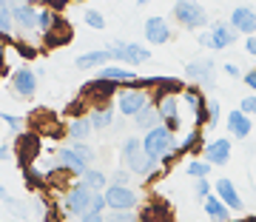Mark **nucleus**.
Instances as JSON below:
<instances>
[{"label": "nucleus", "mask_w": 256, "mask_h": 222, "mask_svg": "<svg viewBox=\"0 0 256 222\" xmlns=\"http://www.w3.org/2000/svg\"><path fill=\"white\" fill-rule=\"evenodd\" d=\"M180 146L182 142H176L174 131L168 128V126H160V128L148 131L146 137H142V148H146V154L156 162H168L171 157L180 154Z\"/></svg>", "instance_id": "obj_1"}, {"label": "nucleus", "mask_w": 256, "mask_h": 222, "mask_svg": "<svg viewBox=\"0 0 256 222\" xmlns=\"http://www.w3.org/2000/svg\"><path fill=\"white\" fill-rule=\"evenodd\" d=\"M120 157H122V162L128 166V171L137 174L140 180L151 176L156 168H160V162L146 154V148H142V140L140 137H128L126 142H122V148H120Z\"/></svg>", "instance_id": "obj_2"}, {"label": "nucleus", "mask_w": 256, "mask_h": 222, "mask_svg": "<svg viewBox=\"0 0 256 222\" xmlns=\"http://www.w3.org/2000/svg\"><path fill=\"white\" fill-rule=\"evenodd\" d=\"M97 191H92L86 182H74L63 196V214L66 220H80L86 214L92 211V200Z\"/></svg>", "instance_id": "obj_3"}, {"label": "nucleus", "mask_w": 256, "mask_h": 222, "mask_svg": "<svg viewBox=\"0 0 256 222\" xmlns=\"http://www.w3.org/2000/svg\"><path fill=\"white\" fill-rule=\"evenodd\" d=\"M148 106H151V92L148 88H122V92L117 94V108L120 114H126V117H137L140 111H146Z\"/></svg>", "instance_id": "obj_4"}, {"label": "nucleus", "mask_w": 256, "mask_h": 222, "mask_svg": "<svg viewBox=\"0 0 256 222\" xmlns=\"http://www.w3.org/2000/svg\"><path fill=\"white\" fill-rule=\"evenodd\" d=\"M174 18L182 28H202L208 26V14L196 0H176L174 3Z\"/></svg>", "instance_id": "obj_5"}, {"label": "nucleus", "mask_w": 256, "mask_h": 222, "mask_svg": "<svg viewBox=\"0 0 256 222\" xmlns=\"http://www.w3.org/2000/svg\"><path fill=\"white\" fill-rule=\"evenodd\" d=\"M106 200H108L111 211H134L140 202L137 191L131 185H108L106 188Z\"/></svg>", "instance_id": "obj_6"}, {"label": "nucleus", "mask_w": 256, "mask_h": 222, "mask_svg": "<svg viewBox=\"0 0 256 222\" xmlns=\"http://www.w3.org/2000/svg\"><path fill=\"white\" fill-rule=\"evenodd\" d=\"M117 94H120V92H117V83H108V80H97V77H94L92 83L82 86L80 100H88V97H92L94 108H97V106H108L111 97L117 100Z\"/></svg>", "instance_id": "obj_7"}, {"label": "nucleus", "mask_w": 256, "mask_h": 222, "mask_svg": "<svg viewBox=\"0 0 256 222\" xmlns=\"http://www.w3.org/2000/svg\"><path fill=\"white\" fill-rule=\"evenodd\" d=\"M236 34L239 32H234L230 23H214L210 32H202L200 34V43L202 46H210V48H228L236 43Z\"/></svg>", "instance_id": "obj_8"}, {"label": "nucleus", "mask_w": 256, "mask_h": 222, "mask_svg": "<svg viewBox=\"0 0 256 222\" xmlns=\"http://www.w3.org/2000/svg\"><path fill=\"white\" fill-rule=\"evenodd\" d=\"M108 52L114 60H120V63H126V66H140L151 57V52L142 48L140 43H111Z\"/></svg>", "instance_id": "obj_9"}, {"label": "nucleus", "mask_w": 256, "mask_h": 222, "mask_svg": "<svg viewBox=\"0 0 256 222\" xmlns=\"http://www.w3.org/2000/svg\"><path fill=\"white\" fill-rule=\"evenodd\" d=\"M54 162H57L60 171H68V174H74V176H82L86 171H88V166H92V162H86V160H82L72 146L60 148V151L54 154Z\"/></svg>", "instance_id": "obj_10"}, {"label": "nucleus", "mask_w": 256, "mask_h": 222, "mask_svg": "<svg viewBox=\"0 0 256 222\" xmlns=\"http://www.w3.org/2000/svg\"><path fill=\"white\" fill-rule=\"evenodd\" d=\"M14 26L20 32H40V9H34V3H18L14 6Z\"/></svg>", "instance_id": "obj_11"}, {"label": "nucleus", "mask_w": 256, "mask_h": 222, "mask_svg": "<svg viewBox=\"0 0 256 222\" xmlns=\"http://www.w3.org/2000/svg\"><path fill=\"white\" fill-rule=\"evenodd\" d=\"M185 77L202 83V88H214V60L210 57H200L194 63L185 66Z\"/></svg>", "instance_id": "obj_12"}, {"label": "nucleus", "mask_w": 256, "mask_h": 222, "mask_svg": "<svg viewBox=\"0 0 256 222\" xmlns=\"http://www.w3.org/2000/svg\"><path fill=\"white\" fill-rule=\"evenodd\" d=\"M230 28L234 32H242V34L254 37L256 34V12L250 6H236V9L230 12Z\"/></svg>", "instance_id": "obj_13"}, {"label": "nucleus", "mask_w": 256, "mask_h": 222, "mask_svg": "<svg viewBox=\"0 0 256 222\" xmlns=\"http://www.w3.org/2000/svg\"><path fill=\"white\" fill-rule=\"evenodd\" d=\"M142 32H146V40L151 46H162V43L171 40V26H168V20L160 18V14H156V18H148Z\"/></svg>", "instance_id": "obj_14"}, {"label": "nucleus", "mask_w": 256, "mask_h": 222, "mask_svg": "<svg viewBox=\"0 0 256 222\" xmlns=\"http://www.w3.org/2000/svg\"><path fill=\"white\" fill-rule=\"evenodd\" d=\"M12 92L18 97H34L37 92V74L32 68H18L12 77Z\"/></svg>", "instance_id": "obj_15"}, {"label": "nucleus", "mask_w": 256, "mask_h": 222, "mask_svg": "<svg viewBox=\"0 0 256 222\" xmlns=\"http://www.w3.org/2000/svg\"><path fill=\"white\" fill-rule=\"evenodd\" d=\"M156 108H160V117H162V122H165L171 131H176L180 126H182V122H180V100H176V94L156 100Z\"/></svg>", "instance_id": "obj_16"}, {"label": "nucleus", "mask_w": 256, "mask_h": 222, "mask_svg": "<svg viewBox=\"0 0 256 222\" xmlns=\"http://www.w3.org/2000/svg\"><path fill=\"white\" fill-rule=\"evenodd\" d=\"M254 128V122H250V114H245L242 108H234L228 114V134L234 140H245Z\"/></svg>", "instance_id": "obj_17"}, {"label": "nucleus", "mask_w": 256, "mask_h": 222, "mask_svg": "<svg viewBox=\"0 0 256 222\" xmlns=\"http://www.w3.org/2000/svg\"><path fill=\"white\" fill-rule=\"evenodd\" d=\"M228 160H230V140L228 137H220V140H214V142L205 146V162H210V166H225Z\"/></svg>", "instance_id": "obj_18"}, {"label": "nucleus", "mask_w": 256, "mask_h": 222, "mask_svg": "<svg viewBox=\"0 0 256 222\" xmlns=\"http://www.w3.org/2000/svg\"><path fill=\"white\" fill-rule=\"evenodd\" d=\"M108 60H114L111 57V52L108 48H100V52H86V54H80V57H74V66L80 68V72H88V68H106V63Z\"/></svg>", "instance_id": "obj_19"}, {"label": "nucleus", "mask_w": 256, "mask_h": 222, "mask_svg": "<svg viewBox=\"0 0 256 222\" xmlns=\"http://www.w3.org/2000/svg\"><path fill=\"white\" fill-rule=\"evenodd\" d=\"M97 80H108V83H137V74L131 72L128 66H106V68H100L97 72Z\"/></svg>", "instance_id": "obj_20"}, {"label": "nucleus", "mask_w": 256, "mask_h": 222, "mask_svg": "<svg viewBox=\"0 0 256 222\" xmlns=\"http://www.w3.org/2000/svg\"><path fill=\"white\" fill-rule=\"evenodd\" d=\"M216 196L228 205L230 211H242V200H239V194H236V185H234V180H228V176L216 180Z\"/></svg>", "instance_id": "obj_21"}, {"label": "nucleus", "mask_w": 256, "mask_h": 222, "mask_svg": "<svg viewBox=\"0 0 256 222\" xmlns=\"http://www.w3.org/2000/svg\"><path fill=\"white\" fill-rule=\"evenodd\" d=\"M134 126H137L140 131H146V134L162 126V117H160V108H156V102H151L146 111H140L137 117H134Z\"/></svg>", "instance_id": "obj_22"}, {"label": "nucleus", "mask_w": 256, "mask_h": 222, "mask_svg": "<svg viewBox=\"0 0 256 222\" xmlns=\"http://www.w3.org/2000/svg\"><path fill=\"white\" fill-rule=\"evenodd\" d=\"M66 131H68L72 142H86V137L94 131V126H92V120H88V117H72V120H68V126H66Z\"/></svg>", "instance_id": "obj_23"}, {"label": "nucleus", "mask_w": 256, "mask_h": 222, "mask_svg": "<svg viewBox=\"0 0 256 222\" xmlns=\"http://www.w3.org/2000/svg\"><path fill=\"white\" fill-rule=\"evenodd\" d=\"M43 40H46V46H63V43H68L72 40V26L66 23L63 18H57V23H54V28L48 32V34H43Z\"/></svg>", "instance_id": "obj_24"}, {"label": "nucleus", "mask_w": 256, "mask_h": 222, "mask_svg": "<svg viewBox=\"0 0 256 222\" xmlns=\"http://www.w3.org/2000/svg\"><path fill=\"white\" fill-rule=\"evenodd\" d=\"M205 214H208L210 220H216V222H230V208L222 202L216 194H210L208 200H205Z\"/></svg>", "instance_id": "obj_25"}, {"label": "nucleus", "mask_w": 256, "mask_h": 222, "mask_svg": "<svg viewBox=\"0 0 256 222\" xmlns=\"http://www.w3.org/2000/svg\"><path fill=\"white\" fill-rule=\"evenodd\" d=\"M88 120H92V126H94L97 131L108 128L111 120H114V108H111V106H97V108L88 111Z\"/></svg>", "instance_id": "obj_26"}, {"label": "nucleus", "mask_w": 256, "mask_h": 222, "mask_svg": "<svg viewBox=\"0 0 256 222\" xmlns=\"http://www.w3.org/2000/svg\"><path fill=\"white\" fill-rule=\"evenodd\" d=\"M80 182H86L92 191H106V188H108V185H106L108 182V176L102 174L100 168H88V171L80 176Z\"/></svg>", "instance_id": "obj_27"}, {"label": "nucleus", "mask_w": 256, "mask_h": 222, "mask_svg": "<svg viewBox=\"0 0 256 222\" xmlns=\"http://www.w3.org/2000/svg\"><path fill=\"white\" fill-rule=\"evenodd\" d=\"M185 171H188V176H194V180H205V176L210 174V162H200V160H194V162L185 166Z\"/></svg>", "instance_id": "obj_28"}, {"label": "nucleus", "mask_w": 256, "mask_h": 222, "mask_svg": "<svg viewBox=\"0 0 256 222\" xmlns=\"http://www.w3.org/2000/svg\"><path fill=\"white\" fill-rule=\"evenodd\" d=\"M57 12H52V9H40V34H48L52 28H54V23H57Z\"/></svg>", "instance_id": "obj_29"}, {"label": "nucleus", "mask_w": 256, "mask_h": 222, "mask_svg": "<svg viewBox=\"0 0 256 222\" xmlns=\"http://www.w3.org/2000/svg\"><path fill=\"white\" fill-rule=\"evenodd\" d=\"M12 28H14V12L0 6V32H3V37H9Z\"/></svg>", "instance_id": "obj_30"}, {"label": "nucleus", "mask_w": 256, "mask_h": 222, "mask_svg": "<svg viewBox=\"0 0 256 222\" xmlns=\"http://www.w3.org/2000/svg\"><path fill=\"white\" fill-rule=\"evenodd\" d=\"M82 18H86V23H88L92 28H97V32L106 28V18H102L97 9H86V12H82Z\"/></svg>", "instance_id": "obj_31"}, {"label": "nucleus", "mask_w": 256, "mask_h": 222, "mask_svg": "<svg viewBox=\"0 0 256 222\" xmlns=\"http://www.w3.org/2000/svg\"><path fill=\"white\" fill-rule=\"evenodd\" d=\"M72 148L80 154L82 160H86V162H94V160H97V151H94L92 146H86V142H72Z\"/></svg>", "instance_id": "obj_32"}, {"label": "nucleus", "mask_w": 256, "mask_h": 222, "mask_svg": "<svg viewBox=\"0 0 256 222\" xmlns=\"http://www.w3.org/2000/svg\"><path fill=\"white\" fill-rule=\"evenodd\" d=\"M200 140H202V137H200V128H194L191 134L182 140V146H180V154H182V151H196V148H200V146H196Z\"/></svg>", "instance_id": "obj_33"}, {"label": "nucleus", "mask_w": 256, "mask_h": 222, "mask_svg": "<svg viewBox=\"0 0 256 222\" xmlns=\"http://www.w3.org/2000/svg\"><path fill=\"white\" fill-rule=\"evenodd\" d=\"M108 222H140V216L134 211H111Z\"/></svg>", "instance_id": "obj_34"}, {"label": "nucleus", "mask_w": 256, "mask_h": 222, "mask_svg": "<svg viewBox=\"0 0 256 222\" xmlns=\"http://www.w3.org/2000/svg\"><path fill=\"white\" fill-rule=\"evenodd\" d=\"M220 114H222L220 100H208V126H210V128H214V126L220 122Z\"/></svg>", "instance_id": "obj_35"}, {"label": "nucleus", "mask_w": 256, "mask_h": 222, "mask_svg": "<svg viewBox=\"0 0 256 222\" xmlns=\"http://www.w3.org/2000/svg\"><path fill=\"white\" fill-rule=\"evenodd\" d=\"M106 208H108V200H106V191H97V194H94V200H92V211H94V214H102Z\"/></svg>", "instance_id": "obj_36"}, {"label": "nucleus", "mask_w": 256, "mask_h": 222, "mask_svg": "<svg viewBox=\"0 0 256 222\" xmlns=\"http://www.w3.org/2000/svg\"><path fill=\"white\" fill-rule=\"evenodd\" d=\"M128 182H131V171H126V168H117L111 174V185H128Z\"/></svg>", "instance_id": "obj_37"}, {"label": "nucleus", "mask_w": 256, "mask_h": 222, "mask_svg": "<svg viewBox=\"0 0 256 222\" xmlns=\"http://www.w3.org/2000/svg\"><path fill=\"white\" fill-rule=\"evenodd\" d=\"M194 191H196V196L205 202V200L210 196V182H208V180H196V188H194Z\"/></svg>", "instance_id": "obj_38"}, {"label": "nucleus", "mask_w": 256, "mask_h": 222, "mask_svg": "<svg viewBox=\"0 0 256 222\" xmlns=\"http://www.w3.org/2000/svg\"><path fill=\"white\" fill-rule=\"evenodd\" d=\"M14 48L20 52V57H28V60L37 54V48L32 46V43H23V40H18V43H14Z\"/></svg>", "instance_id": "obj_39"}, {"label": "nucleus", "mask_w": 256, "mask_h": 222, "mask_svg": "<svg viewBox=\"0 0 256 222\" xmlns=\"http://www.w3.org/2000/svg\"><path fill=\"white\" fill-rule=\"evenodd\" d=\"M3 122H6L12 131H20V128H23V120H20V117H14V114H6V111H3Z\"/></svg>", "instance_id": "obj_40"}, {"label": "nucleus", "mask_w": 256, "mask_h": 222, "mask_svg": "<svg viewBox=\"0 0 256 222\" xmlns=\"http://www.w3.org/2000/svg\"><path fill=\"white\" fill-rule=\"evenodd\" d=\"M239 108L245 111V114H256V94H250V97H245V100L239 102Z\"/></svg>", "instance_id": "obj_41"}, {"label": "nucleus", "mask_w": 256, "mask_h": 222, "mask_svg": "<svg viewBox=\"0 0 256 222\" xmlns=\"http://www.w3.org/2000/svg\"><path fill=\"white\" fill-rule=\"evenodd\" d=\"M242 80H245L248 88H254V92H256V68H250V72H248L245 77H242Z\"/></svg>", "instance_id": "obj_42"}, {"label": "nucleus", "mask_w": 256, "mask_h": 222, "mask_svg": "<svg viewBox=\"0 0 256 222\" xmlns=\"http://www.w3.org/2000/svg\"><path fill=\"white\" fill-rule=\"evenodd\" d=\"M245 52H248L250 57H256V34H254V37H248V40H245Z\"/></svg>", "instance_id": "obj_43"}, {"label": "nucleus", "mask_w": 256, "mask_h": 222, "mask_svg": "<svg viewBox=\"0 0 256 222\" xmlns=\"http://www.w3.org/2000/svg\"><path fill=\"white\" fill-rule=\"evenodd\" d=\"M225 74H228V77H242V72H239L236 63H225Z\"/></svg>", "instance_id": "obj_44"}, {"label": "nucleus", "mask_w": 256, "mask_h": 222, "mask_svg": "<svg viewBox=\"0 0 256 222\" xmlns=\"http://www.w3.org/2000/svg\"><path fill=\"white\" fill-rule=\"evenodd\" d=\"M77 222H102V214H94V211H88L86 216H80Z\"/></svg>", "instance_id": "obj_45"}, {"label": "nucleus", "mask_w": 256, "mask_h": 222, "mask_svg": "<svg viewBox=\"0 0 256 222\" xmlns=\"http://www.w3.org/2000/svg\"><path fill=\"white\" fill-rule=\"evenodd\" d=\"M66 3H68V0H48V9H52V12H60Z\"/></svg>", "instance_id": "obj_46"}, {"label": "nucleus", "mask_w": 256, "mask_h": 222, "mask_svg": "<svg viewBox=\"0 0 256 222\" xmlns=\"http://www.w3.org/2000/svg\"><path fill=\"white\" fill-rule=\"evenodd\" d=\"M0 6H6V9H14V6H18V0H0Z\"/></svg>", "instance_id": "obj_47"}, {"label": "nucleus", "mask_w": 256, "mask_h": 222, "mask_svg": "<svg viewBox=\"0 0 256 222\" xmlns=\"http://www.w3.org/2000/svg\"><path fill=\"white\" fill-rule=\"evenodd\" d=\"M230 222H256V216H245V220H230Z\"/></svg>", "instance_id": "obj_48"}, {"label": "nucleus", "mask_w": 256, "mask_h": 222, "mask_svg": "<svg viewBox=\"0 0 256 222\" xmlns=\"http://www.w3.org/2000/svg\"><path fill=\"white\" fill-rule=\"evenodd\" d=\"M137 3H140V6H146V3H151V0H137Z\"/></svg>", "instance_id": "obj_49"}, {"label": "nucleus", "mask_w": 256, "mask_h": 222, "mask_svg": "<svg viewBox=\"0 0 256 222\" xmlns=\"http://www.w3.org/2000/svg\"><path fill=\"white\" fill-rule=\"evenodd\" d=\"M23 3H34V0H23Z\"/></svg>", "instance_id": "obj_50"}]
</instances>
